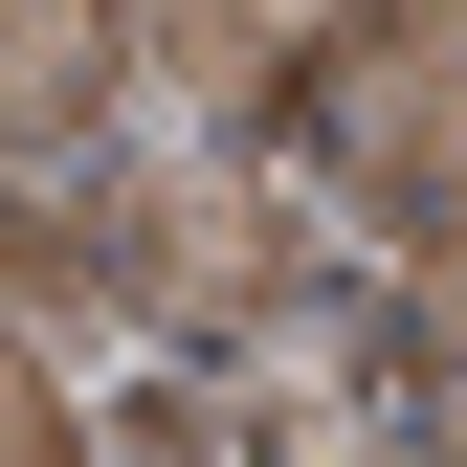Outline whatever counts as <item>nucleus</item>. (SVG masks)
Instances as JSON below:
<instances>
[{"label":"nucleus","mask_w":467,"mask_h":467,"mask_svg":"<svg viewBox=\"0 0 467 467\" xmlns=\"http://www.w3.org/2000/svg\"><path fill=\"white\" fill-rule=\"evenodd\" d=\"M89 289L156 312V334H245V312H289V201L201 134V156H156V179L89 201Z\"/></svg>","instance_id":"obj_1"},{"label":"nucleus","mask_w":467,"mask_h":467,"mask_svg":"<svg viewBox=\"0 0 467 467\" xmlns=\"http://www.w3.org/2000/svg\"><path fill=\"white\" fill-rule=\"evenodd\" d=\"M289 111L334 134V179L445 201V179H467V0H334V45H312Z\"/></svg>","instance_id":"obj_2"},{"label":"nucleus","mask_w":467,"mask_h":467,"mask_svg":"<svg viewBox=\"0 0 467 467\" xmlns=\"http://www.w3.org/2000/svg\"><path fill=\"white\" fill-rule=\"evenodd\" d=\"M111 89H134V23H111V0H0V179L89 156Z\"/></svg>","instance_id":"obj_3"},{"label":"nucleus","mask_w":467,"mask_h":467,"mask_svg":"<svg viewBox=\"0 0 467 467\" xmlns=\"http://www.w3.org/2000/svg\"><path fill=\"white\" fill-rule=\"evenodd\" d=\"M400 334H423V379H467V179L400 201Z\"/></svg>","instance_id":"obj_4"},{"label":"nucleus","mask_w":467,"mask_h":467,"mask_svg":"<svg viewBox=\"0 0 467 467\" xmlns=\"http://www.w3.org/2000/svg\"><path fill=\"white\" fill-rule=\"evenodd\" d=\"M0 467H89V423L45 400V357H23V334H0Z\"/></svg>","instance_id":"obj_5"}]
</instances>
